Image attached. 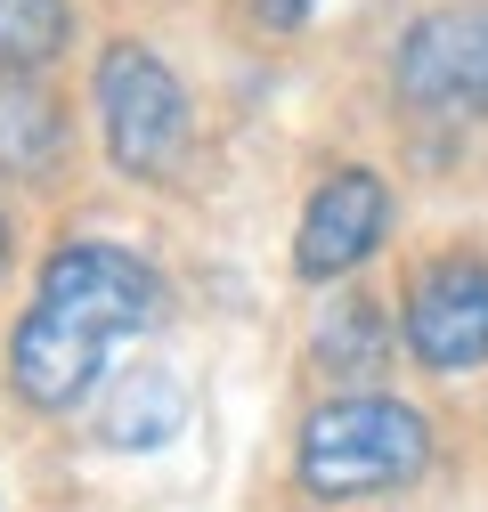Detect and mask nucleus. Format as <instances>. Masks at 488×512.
I'll use <instances>...</instances> for the list:
<instances>
[{"mask_svg": "<svg viewBox=\"0 0 488 512\" xmlns=\"http://www.w3.org/2000/svg\"><path fill=\"white\" fill-rule=\"evenodd\" d=\"M66 147V114L33 74H0V171H49Z\"/></svg>", "mask_w": 488, "mask_h": 512, "instance_id": "8", "label": "nucleus"}, {"mask_svg": "<svg viewBox=\"0 0 488 512\" xmlns=\"http://www.w3.org/2000/svg\"><path fill=\"white\" fill-rule=\"evenodd\" d=\"M163 285L139 252L122 244H57L41 261V293L17 317L9 342V374L25 407H74L90 382L106 374L114 342H131L139 326H155Z\"/></svg>", "mask_w": 488, "mask_h": 512, "instance_id": "1", "label": "nucleus"}, {"mask_svg": "<svg viewBox=\"0 0 488 512\" xmlns=\"http://www.w3.org/2000/svg\"><path fill=\"white\" fill-rule=\"evenodd\" d=\"M391 228V187L375 171H326L318 196L301 204V228H293V277L301 285H326V277H350L366 252L383 244Z\"/></svg>", "mask_w": 488, "mask_h": 512, "instance_id": "6", "label": "nucleus"}, {"mask_svg": "<svg viewBox=\"0 0 488 512\" xmlns=\"http://www.w3.org/2000/svg\"><path fill=\"white\" fill-rule=\"evenodd\" d=\"M179 423H188V391L163 374V366H139V374H122L114 382V399H106V447H131V456H147V447L179 439Z\"/></svg>", "mask_w": 488, "mask_h": 512, "instance_id": "7", "label": "nucleus"}, {"mask_svg": "<svg viewBox=\"0 0 488 512\" xmlns=\"http://www.w3.org/2000/svg\"><path fill=\"white\" fill-rule=\"evenodd\" d=\"M399 334H407L415 366L472 374L488 358V261H472V252H440V261L407 285Z\"/></svg>", "mask_w": 488, "mask_h": 512, "instance_id": "5", "label": "nucleus"}, {"mask_svg": "<svg viewBox=\"0 0 488 512\" xmlns=\"http://www.w3.org/2000/svg\"><path fill=\"white\" fill-rule=\"evenodd\" d=\"M98 122H106V155L131 179H163L188 147V90L155 49L114 41L98 57Z\"/></svg>", "mask_w": 488, "mask_h": 512, "instance_id": "3", "label": "nucleus"}, {"mask_svg": "<svg viewBox=\"0 0 488 512\" xmlns=\"http://www.w3.org/2000/svg\"><path fill=\"white\" fill-rule=\"evenodd\" d=\"M74 41L66 0H0V74H41Z\"/></svg>", "mask_w": 488, "mask_h": 512, "instance_id": "9", "label": "nucleus"}, {"mask_svg": "<svg viewBox=\"0 0 488 512\" xmlns=\"http://www.w3.org/2000/svg\"><path fill=\"white\" fill-rule=\"evenodd\" d=\"M391 82L432 122L488 114V0H448V9L415 17L399 57H391Z\"/></svg>", "mask_w": 488, "mask_h": 512, "instance_id": "4", "label": "nucleus"}, {"mask_svg": "<svg viewBox=\"0 0 488 512\" xmlns=\"http://www.w3.org/2000/svg\"><path fill=\"white\" fill-rule=\"evenodd\" d=\"M423 464H432V423H423L407 399H391V391L326 399V407L301 415V439H293V472H301V488L326 496V504L407 488Z\"/></svg>", "mask_w": 488, "mask_h": 512, "instance_id": "2", "label": "nucleus"}, {"mask_svg": "<svg viewBox=\"0 0 488 512\" xmlns=\"http://www.w3.org/2000/svg\"><path fill=\"white\" fill-rule=\"evenodd\" d=\"M253 17L269 33H293V25H310V0H253Z\"/></svg>", "mask_w": 488, "mask_h": 512, "instance_id": "11", "label": "nucleus"}, {"mask_svg": "<svg viewBox=\"0 0 488 512\" xmlns=\"http://www.w3.org/2000/svg\"><path fill=\"white\" fill-rule=\"evenodd\" d=\"M383 350H391V326H383L375 301H342V309L326 317V334H318V358H326L334 374H366Z\"/></svg>", "mask_w": 488, "mask_h": 512, "instance_id": "10", "label": "nucleus"}, {"mask_svg": "<svg viewBox=\"0 0 488 512\" xmlns=\"http://www.w3.org/2000/svg\"><path fill=\"white\" fill-rule=\"evenodd\" d=\"M0 261H9V220H0Z\"/></svg>", "mask_w": 488, "mask_h": 512, "instance_id": "12", "label": "nucleus"}]
</instances>
